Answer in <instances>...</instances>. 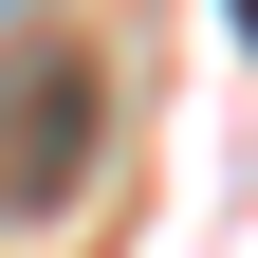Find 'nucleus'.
Instances as JSON below:
<instances>
[{
    "label": "nucleus",
    "instance_id": "1",
    "mask_svg": "<svg viewBox=\"0 0 258 258\" xmlns=\"http://www.w3.org/2000/svg\"><path fill=\"white\" fill-rule=\"evenodd\" d=\"M92 129H111V74L74 37H0V221H55L92 184Z\"/></svg>",
    "mask_w": 258,
    "mask_h": 258
}]
</instances>
